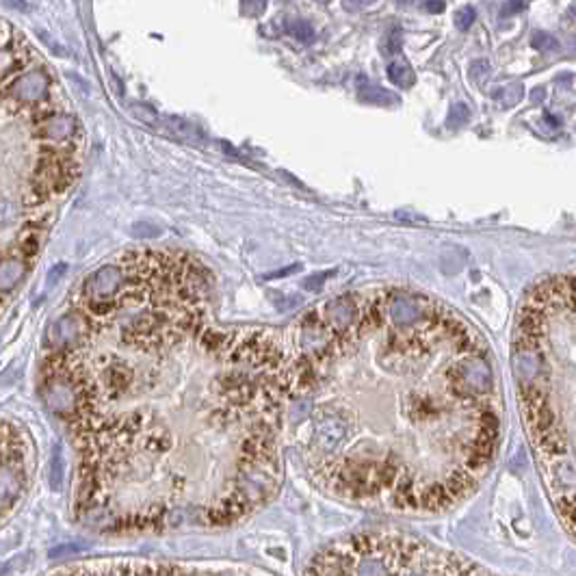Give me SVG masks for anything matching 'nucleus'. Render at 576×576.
<instances>
[{"mask_svg": "<svg viewBox=\"0 0 576 576\" xmlns=\"http://www.w3.org/2000/svg\"><path fill=\"white\" fill-rule=\"evenodd\" d=\"M429 563L433 576H492L489 572L459 559L457 555L429 551Z\"/></svg>", "mask_w": 576, "mask_h": 576, "instance_id": "nucleus-3", "label": "nucleus"}, {"mask_svg": "<svg viewBox=\"0 0 576 576\" xmlns=\"http://www.w3.org/2000/svg\"><path fill=\"white\" fill-rule=\"evenodd\" d=\"M388 78H390L392 85H397V87H401V89H409V87L416 82L414 70H411L409 63L403 61V59H397V61H392V63L388 65Z\"/></svg>", "mask_w": 576, "mask_h": 576, "instance_id": "nucleus-4", "label": "nucleus"}, {"mask_svg": "<svg viewBox=\"0 0 576 576\" xmlns=\"http://www.w3.org/2000/svg\"><path fill=\"white\" fill-rule=\"evenodd\" d=\"M525 9H527L525 3H507L503 7V13H520V11H525Z\"/></svg>", "mask_w": 576, "mask_h": 576, "instance_id": "nucleus-14", "label": "nucleus"}, {"mask_svg": "<svg viewBox=\"0 0 576 576\" xmlns=\"http://www.w3.org/2000/svg\"><path fill=\"white\" fill-rule=\"evenodd\" d=\"M531 46H533L535 50H557V48H559V41H557L553 35H548V33H537V35H533Z\"/></svg>", "mask_w": 576, "mask_h": 576, "instance_id": "nucleus-11", "label": "nucleus"}, {"mask_svg": "<svg viewBox=\"0 0 576 576\" xmlns=\"http://www.w3.org/2000/svg\"><path fill=\"white\" fill-rule=\"evenodd\" d=\"M264 7H267L264 3H243V5H241V11H250V9H252V11L260 13V11H264Z\"/></svg>", "mask_w": 576, "mask_h": 576, "instance_id": "nucleus-15", "label": "nucleus"}, {"mask_svg": "<svg viewBox=\"0 0 576 576\" xmlns=\"http://www.w3.org/2000/svg\"><path fill=\"white\" fill-rule=\"evenodd\" d=\"M358 96H360V100L366 102V104H397V102H399V98H397L395 94H390V91H386V89H381V87H373V85L362 87Z\"/></svg>", "mask_w": 576, "mask_h": 576, "instance_id": "nucleus-6", "label": "nucleus"}, {"mask_svg": "<svg viewBox=\"0 0 576 576\" xmlns=\"http://www.w3.org/2000/svg\"><path fill=\"white\" fill-rule=\"evenodd\" d=\"M293 35L301 41H310L312 39V26L304 20H297L293 24Z\"/></svg>", "mask_w": 576, "mask_h": 576, "instance_id": "nucleus-12", "label": "nucleus"}, {"mask_svg": "<svg viewBox=\"0 0 576 576\" xmlns=\"http://www.w3.org/2000/svg\"><path fill=\"white\" fill-rule=\"evenodd\" d=\"M425 9L431 13H442L447 9V5L444 3H425Z\"/></svg>", "mask_w": 576, "mask_h": 576, "instance_id": "nucleus-16", "label": "nucleus"}, {"mask_svg": "<svg viewBox=\"0 0 576 576\" xmlns=\"http://www.w3.org/2000/svg\"><path fill=\"white\" fill-rule=\"evenodd\" d=\"M468 120H471V108L466 106L463 102H455V104L451 106V111H449V122H447V126H449V128H459V126H463Z\"/></svg>", "mask_w": 576, "mask_h": 576, "instance_id": "nucleus-8", "label": "nucleus"}, {"mask_svg": "<svg viewBox=\"0 0 576 576\" xmlns=\"http://www.w3.org/2000/svg\"><path fill=\"white\" fill-rule=\"evenodd\" d=\"M475 22V9L473 7H463L455 13V26L459 31H468Z\"/></svg>", "mask_w": 576, "mask_h": 576, "instance_id": "nucleus-10", "label": "nucleus"}, {"mask_svg": "<svg viewBox=\"0 0 576 576\" xmlns=\"http://www.w3.org/2000/svg\"><path fill=\"white\" fill-rule=\"evenodd\" d=\"M355 576H392V572L383 559L364 557L355 565Z\"/></svg>", "mask_w": 576, "mask_h": 576, "instance_id": "nucleus-5", "label": "nucleus"}, {"mask_svg": "<svg viewBox=\"0 0 576 576\" xmlns=\"http://www.w3.org/2000/svg\"><path fill=\"white\" fill-rule=\"evenodd\" d=\"M511 366L546 492L576 539V271L529 293L516 323Z\"/></svg>", "mask_w": 576, "mask_h": 576, "instance_id": "nucleus-1", "label": "nucleus"}, {"mask_svg": "<svg viewBox=\"0 0 576 576\" xmlns=\"http://www.w3.org/2000/svg\"><path fill=\"white\" fill-rule=\"evenodd\" d=\"M63 468H65V463H63V453H61V447L57 444L52 451V459H50V485L54 489H59L61 483H63Z\"/></svg>", "mask_w": 576, "mask_h": 576, "instance_id": "nucleus-7", "label": "nucleus"}, {"mask_svg": "<svg viewBox=\"0 0 576 576\" xmlns=\"http://www.w3.org/2000/svg\"><path fill=\"white\" fill-rule=\"evenodd\" d=\"M329 276H332V273H319V278H316V280H306V282H304V286L312 290V288H316V286H319L321 282H325V280H327Z\"/></svg>", "mask_w": 576, "mask_h": 576, "instance_id": "nucleus-13", "label": "nucleus"}, {"mask_svg": "<svg viewBox=\"0 0 576 576\" xmlns=\"http://www.w3.org/2000/svg\"><path fill=\"white\" fill-rule=\"evenodd\" d=\"M523 94H525V89H523V85H518V82H513V85H509V87H505V89H501V91H497L494 94V98L497 100H507V104H516L520 98H523Z\"/></svg>", "mask_w": 576, "mask_h": 576, "instance_id": "nucleus-9", "label": "nucleus"}, {"mask_svg": "<svg viewBox=\"0 0 576 576\" xmlns=\"http://www.w3.org/2000/svg\"><path fill=\"white\" fill-rule=\"evenodd\" d=\"M572 13H576V5H574V7H572Z\"/></svg>", "mask_w": 576, "mask_h": 576, "instance_id": "nucleus-17", "label": "nucleus"}, {"mask_svg": "<svg viewBox=\"0 0 576 576\" xmlns=\"http://www.w3.org/2000/svg\"><path fill=\"white\" fill-rule=\"evenodd\" d=\"M24 483H26V475H24L22 453L18 447H11V440L5 435V455H3V509H5V513L20 499Z\"/></svg>", "mask_w": 576, "mask_h": 576, "instance_id": "nucleus-2", "label": "nucleus"}]
</instances>
